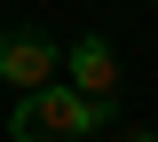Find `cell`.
I'll use <instances>...</instances> for the list:
<instances>
[{"label": "cell", "mask_w": 158, "mask_h": 142, "mask_svg": "<svg viewBox=\"0 0 158 142\" xmlns=\"http://www.w3.org/2000/svg\"><path fill=\"white\" fill-rule=\"evenodd\" d=\"M63 71H71L79 95L118 103V47H111V40H95V32H87V40H71V63H63Z\"/></svg>", "instance_id": "obj_3"}, {"label": "cell", "mask_w": 158, "mask_h": 142, "mask_svg": "<svg viewBox=\"0 0 158 142\" xmlns=\"http://www.w3.org/2000/svg\"><path fill=\"white\" fill-rule=\"evenodd\" d=\"M63 63H71V47L48 40V32H0V79L16 87V103L24 95H48Z\"/></svg>", "instance_id": "obj_2"}, {"label": "cell", "mask_w": 158, "mask_h": 142, "mask_svg": "<svg viewBox=\"0 0 158 142\" xmlns=\"http://www.w3.org/2000/svg\"><path fill=\"white\" fill-rule=\"evenodd\" d=\"M127 142H158V134H142V126H135V134H127Z\"/></svg>", "instance_id": "obj_4"}, {"label": "cell", "mask_w": 158, "mask_h": 142, "mask_svg": "<svg viewBox=\"0 0 158 142\" xmlns=\"http://www.w3.org/2000/svg\"><path fill=\"white\" fill-rule=\"evenodd\" d=\"M118 119V103H95V95H79L71 79L48 87V95H24L16 103V119H8V134L16 142H79V134H95V126Z\"/></svg>", "instance_id": "obj_1"}]
</instances>
